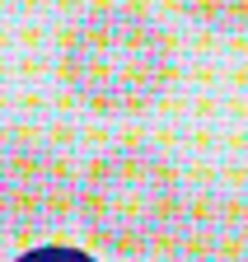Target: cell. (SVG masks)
Instances as JSON below:
<instances>
[{
  "instance_id": "cell-3",
  "label": "cell",
  "mask_w": 248,
  "mask_h": 262,
  "mask_svg": "<svg viewBox=\"0 0 248 262\" xmlns=\"http://www.w3.org/2000/svg\"><path fill=\"white\" fill-rule=\"evenodd\" d=\"M75 187L66 159L42 145H5L0 150V229L38 234L71 215Z\"/></svg>"
},
{
  "instance_id": "cell-5",
  "label": "cell",
  "mask_w": 248,
  "mask_h": 262,
  "mask_svg": "<svg viewBox=\"0 0 248 262\" xmlns=\"http://www.w3.org/2000/svg\"><path fill=\"white\" fill-rule=\"evenodd\" d=\"M178 5L211 28H243L248 24V0H178Z\"/></svg>"
},
{
  "instance_id": "cell-2",
  "label": "cell",
  "mask_w": 248,
  "mask_h": 262,
  "mask_svg": "<svg viewBox=\"0 0 248 262\" xmlns=\"http://www.w3.org/2000/svg\"><path fill=\"white\" fill-rule=\"evenodd\" d=\"M80 206L99 244L117 253H141L160 244L178 220V183L164 159L145 150H117L89 169Z\"/></svg>"
},
{
  "instance_id": "cell-4",
  "label": "cell",
  "mask_w": 248,
  "mask_h": 262,
  "mask_svg": "<svg viewBox=\"0 0 248 262\" xmlns=\"http://www.w3.org/2000/svg\"><path fill=\"white\" fill-rule=\"evenodd\" d=\"M173 262H248V206L197 202L178 220Z\"/></svg>"
},
{
  "instance_id": "cell-1",
  "label": "cell",
  "mask_w": 248,
  "mask_h": 262,
  "mask_svg": "<svg viewBox=\"0 0 248 262\" xmlns=\"http://www.w3.org/2000/svg\"><path fill=\"white\" fill-rule=\"evenodd\" d=\"M173 71L169 33L136 5H99L66 38L61 75L99 113H136L160 98Z\"/></svg>"
},
{
  "instance_id": "cell-6",
  "label": "cell",
  "mask_w": 248,
  "mask_h": 262,
  "mask_svg": "<svg viewBox=\"0 0 248 262\" xmlns=\"http://www.w3.org/2000/svg\"><path fill=\"white\" fill-rule=\"evenodd\" d=\"M14 262H94V257L80 253V248H66V244H42V248H33V253L14 257Z\"/></svg>"
}]
</instances>
